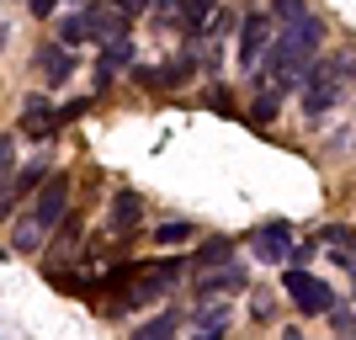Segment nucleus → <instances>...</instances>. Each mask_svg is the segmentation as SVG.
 I'll list each match as a JSON object with an SVG mask.
<instances>
[{
    "mask_svg": "<svg viewBox=\"0 0 356 340\" xmlns=\"http://www.w3.org/2000/svg\"><path fill=\"white\" fill-rule=\"evenodd\" d=\"M64 218H70V176L54 170V176L27 197V213H22V223H16V250H22V255L43 250L48 234H54Z\"/></svg>",
    "mask_w": 356,
    "mask_h": 340,
    "instance_id": "nucleus-1",
    "label": "nucleus"
},
{
    "mask_svg": "<svg viewBox=\"0 0 356 340\" xmlns=\"http://www.w3.org/2000/svg\"><path fill=\"white\" fill-rule=\"evenodd\" d=\"M181 255H165V261H134V266H122L112 277V293H122L128 309H149V303H160L170 293V282L181 277Z\"/></svg>",
    "mask_w": 356,
    "mask_h": 340,
    "instance_id": "nucleus-2",
    "label": "nucleus"
},
{
    "mask_svg": "<svg viewBox=\"0 0 356 340\" xmlns=\"http://www.w3.org/2000/svg\"><path fill=\"white\" fill-rule=\"evenodd\" d=\"M298 90H303V112H309V118H325L330 106L341 102V74H335V64H314Z\"/></svg>",
    "mask_w": 356,
    "mask_h": 340,
    "instance_id": "nucleus-3",
    "label": "nucleus"
},
{
    "mask_svg": "<svg viewBox=\"0 0 356 340\" xmlns=\"http://www.w3.org/2000/svg\"><path fill=\"white\" fill-rule=\"evenodd\" d=\"M282 287H287V298L298 303V314H330V309H335V293H330V282L309 277V271H287Z\"/></svg>",
    "mask_w": 356,
    "mask_h": 340,
    "instance_id": "nucleus-4",
    "label": "nucleus"
},
{
    "mask_svg": "<svg viewBox=\"0 0 356 340\" xmlns=\"http://www.w3.org/2000/svg\"><path fill=\"white\" fill-rule=\"evenodd\" d=\"M86 43H122V38H128V16L122 11H112V6H106V0H90L86 11Z\"/></svg>",
    "mask_w": 356,
    "mask_h": 340,
    "instance_id": "nucleus-5",
    "label": "nucleus"
},
{
    "mask_svg": "<svg viewBox=\"0 0 356 340\" xmlns=\"http://www.w3.org/2000/svg\"><path fill=\"white\" fill-rule=\"evenodd\" d=\"M250 250H255V261H266V266H293V229H287V223H261L250 234Z\"/></svg>",
    "mask_w": 356,
    "mask_h": 340,
    "instance_id": "nucleus-6",
    "label": "nucleus"
},
{
    "mask_svg": "<svg viewBox=\"0 0 356 340\" xmlns=\"http://www.w3.org/2000/svg\"><path fill=\"white\" fill-rule=\"evenodd\" d=\"M266 54H271V22L266 16H245V27H239V70L245 74L261 70Z\"/></svg>",
    "mask_w": 356,
    "mask_h": 340,
    "instance_id": "nucleus-7",
    "label": "nucleus"
},
{
    "mask_svg": "<svg viewBox=\"0 0 356 340\" xmlns=\"http://www.w3.org/2000/svg\"><path fill=\"white\" fill-rule=\"evenodd\" d=\"M27 138H54L59 133V122H54V106L43 102V96H32L27 106H22V122H16Z\"/></svg>",
    "mask_w": 356,
    "mask_h": 340,
    "instance_id": "nucleus-8",
    "label": "nucleus"
},
{
    "mask_svg": "<svg viewBox=\"0 0 356 340\" xmlns=\"http://www.w3.org/2000/svg\"><path fill=\"white\" fill-rule=\"evenodd\" d=\"M32 64H38V70L48 74V86H64V80H70V54H64L59 43H38V54H32Z\"/></svg>",
    "mask_w": 356,
    "mask_h": 340,
    "instance_id": "nucleus-9",
    "label": "nucleus"
},
{
    "mask_svg": "<svg viewBox=\"0 0 356 340\" xmlns=\"http://www.w3.org/2000/svg\"><path fill=\"white\" fill-rule=\"evenodd\" d=\"M54 176V165H43V160H32V165H16V181H11V202H22V197H32L38 192V186H43V181Z\"/></svg>",
    "mask_w": 356,
    "mask_h": 340,
    "instance_id": "nucleus-10",
    "label": "nucleus"
},
{
    "mask_svg": "<svg viewBox=\"0 0 356 340\" xmlns=\"http://www.w3.org/2000/svg\"><path fill=\"white\" fill-rule=\"evenodd\" d=\"M86 239V223H80V213H70V218L59 223V239H54V261H74V245Z\"/></svg>",
    "mask_w": 356,
    "mask_h": 340,
    "instance_id": "nucleus-11",
    "label": "nucleus"
},
{
    "mask_svg": "<svg viewBox=\"0 0 356 340\" xmlns=\"http://www.w3.org/2000/svg\"><path fill=\"white\" fill-rule=\"evenodd\" d=\"M138 213H144V202H138L134 192H118V197H112V229H134Z\"/></svg>",
    "mask_w": 356,
    "mask_h": 340,
    "instance_id": "nucleus-12",
    "label": "nucleus"
},
{
    "mask_svg": "<svg viewBox=\"0 0 356 340\" xmlns=\"http://www.w3.org/2000/svg\"><path fill=\"white\" fill-rule=\"evenodd\" d=\"M229 255H234V239H218V234H213V239H202V245H197L192 261H197V266H223Z\"/></svg>",
    "mask_w": 356,
    "mask_h": 340,
    "instance_id": "nucleus-13",
    "label": "nucleus"
},
{
    "mask_svg": "<svg viewBox=\"0 0 356 340\" xmlns=\"http://www.w3.org/2000/svg\"><path fill=\"white\" fill-rule=\"evenodd\" d=\"M234 287H245V271H218V277L197 282V298H218V293H234Z\"/></svg>",
    "mask_w": 356,
    "mask_h": 340,
    "instance_id": "nucleus-14",
    "label": "nucleus"
},
{
    "mask_svg": "<svg viewBox=\"0 0 356 340\" xmlns=\"http://www.w3.org/2000/svg\"><path fill=\"white\" fill-rule=\"evenodd\" d=\"M160 27H186V0H149Z\"/></svg>",
    "mask_w": 356,
    "mask_h": 340,
    "instance_id": "nucleus-15",
    "label": "nucleus"
},
{
    "mask_svg": "<svg viewBox=\"0 0 356 340\" xmlns=\"http://www.w3.org/2000/svg\"><path fill=\"white\" fill-rule=\"evenodd\" d=\"M11 181H16V144L11 133H0V197L11 192Z\"/></svg>",
    "mask_w": 356,
    "mask_h": 340,
    "instance_id": "nucleus-16",
    "label": "nucleus"
},
{
    "mask_svg": "<svg viewBox=\"0 0 356 340\" xmlns=\"http://www.w3.org/2000/svg\"><path fill=\"white\" fill-rule=\"evenodd\" d=\"M54 43H59V48H80V43H86V16H80V11L64 16V22H59V38H54Z\"/></svg>",
    "mask_w": 356,
    "mask_h": 340,
    "instance_id": "nucleus-17",
    "label": "nucleus"
},
{
    "mask_svg": "<svg viewBox=\"0 0 356 340\" xmlns=\"http://www.w3.org/2000/svg\"><path fill=\"white\" fill-rule=\"evenodd\" d=\"M192 234H197V223H186V218H170V223H160V229H154V239H160V245H186Z\"/></svg>",
    "mask_w": 356,
    "mask_h": 340,
    "instance_id": "nucleus-18",
    "label": "nucleus"
},
{
    "mask_svg": "<svg viewBox=\"0 0 356 340\" xmlns=\"http://www.w3.org/2000/svg\"><path fill=\"white\" fill-rule=\"evenodd\" d=\"M134 340H176V314H154Z\"/></svg>",
    "mask_w": 356,
    "mask_h": 340,
    "instance_id": "nucleus-19",
    "label": "nucleus"
},
{
    "mask_svg": "<svg viewBox=\"0 0 356 340\" xmlns=\"http://www.w3.org/2000/svg\"><path fill=\"white\" fill-rule=\"evenodd\" d=\"M213 6H218V0H186V32H192V38L202 32V22H208Z\"/></svg>",
    "mask_w": 356,
    "mask_h": 340,
    "instance_id": "nucleus-20",
    "label": "nucleus"
},
{
    "mask_svg": "<svg viewBox=\"0 0 356 340\" xmlns=\"http://www.w3.org/2000/svg\"><path fill=\"white\" fill-rule=\"evenodd\" d=\"M128 59H134V43H128V38H122V43H106V54H102L106 70H118V64H128Z\"/></svg>",
    "mask_w": 356,
    "mask_h": 340,
    "instance_id": "nucleus-21",
    "label": "nucleus"
},
{
    "mask_svg": "<svg viewBox=\"0 0 356 340\" xmlns=\"http://www.w3.org/2000/svg\"><path fill=\"white\" fill-rule=\"evenodd\" d=\"M277 16H282V22H303L309 6H303V0H277Z\"/></svg>",
    "mask_w": 356,
    "mask_h": 340,
    "instance_id": "nucleus-22",
    "label": "nucleus"
},
{
    "mask_svg": "<svg viewBox=\"0 0 356 340\" xmlns=\"http://www.w3.org/2000/svg\"><path fill=\"white\" fill-rule=\"evenodd\" d=\"M80 112H86V102H70V106H59V112H54V122H59V128H70V122H80Z\"/></svg>",
    "mask_w": 356,
    "mask_h": 340,
    "instance_id": "nucleus-23",
    "label": "nucleus"
},
{
    "mask_svg": "<svg viewBox=\"0 0 356 340\" xmlns=\"http://www.w3.org/2000/svg\"><path fill=\"white\" fill-rule=\"evenodd\" d=\"M106 6H112V11H122V16H138L149 0H106Z\"/></svg>",
    "mask_w": 356,
    "mask_h": 340,
    "instance_id": "nucleus-24",
    "label": "nucleus"
},
{
    "mask_svg": "<svg viewBox=\"0 0 356 340\" xmlns=\"http://www.w3.org/2000/svg\"><path fill=\"white\" fill-rule=\"evenodd\" d=\"M27 11L32 16H54V0H27Z\"/></svg>",
    "mask_w": 356,
    "mask_h": 340,
    "instance_id": "nucleus-25",
    "label": "nucleus"
},
{
    "mask_svg": "<svg viewBox=\"0 0 356 340\" xmlns=\"http://www.w3.org/2000/svg\"><path fill=\"white\" fill-rule=\"evenodd\" d=\"M197 340H223V330H202V335H197Z\"/></svg>",
    "mask_w": 356,
    "mask_h": 340,
    "instance_id": "nucleus-26",
    "label": "nucleus"
},
{
    "mask_svg": "<svg viewBox=\"0 0 356 340\" xmlns=\"http://www.w3.org/2000/svg\"><path fill=\"white\" fill-rule=\"evenodd\" d=\"M282 340H309V335H298V330H287V335H282Z\"/></svg>",
    "mask_w": 356,
    "mask_h": 340,
    "instance_id": "nucleus-27",
    "label": "nucleus"
},
{
    "mask_svg": "<svg viewBox=\"0 0 356 340\" xmlns=\"http://www.w3.org/2000/svg\"><path fill=\"white\" fill-rule=\"evenodd\" d=\"M351 340H356V335H351Z\"/></svg>",
    "mask_w": 356,
    "mask_h": 340,
    "instance_id": "nucleus-28",
    "label": "nucleus"
}]
</instances>
